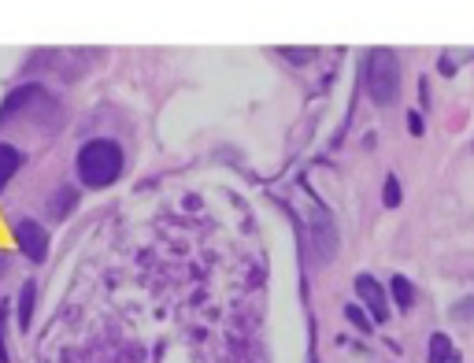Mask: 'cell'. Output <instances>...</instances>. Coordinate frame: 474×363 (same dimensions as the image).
<instances>
[{
	"mask_svg": "<svg viewBox=\"0 0 474 363\" xmlns=\"http://www.w3.org/2000/svg\"><path fill=\"white\" fill-rule=\"evenodd\" d=\"M123 174V149L108 137L86 141L78 149V178H82L86 189H104Z\"/></svg>",
	"mask_w": 474,
	"mask_h": 363,
	"instance_id": "6da1fadb",
	"label": "cell"
},
{
	"mask_svg": "<svg viewBox=\"0 0 474 363\" xmlns=\"http://www.w3.org/2000/svg\"><path fill=\"white\" fill-rule=\"evenodd\" d=\"M363 82H367L371 100L389 108L400 97V60L389 48H371L367 52V63H363Z\"/></svg>",
	"mask_w": 474,
	"mask_h": 363,
	"instance_id": "7a4b0ae2",
	"label": "cell"
},
{
	"mask_svg": "<svg viewBox=\"0 0 474 363\" xmlns=\"http://www.w3.org/2000/svg\"><path fill=\"white\" fill-rule=\"evenodd\" d=\"M15 245L34 259V263H41V259L48 256V233L41 223H34V219H22V223H15Z\"/></svg>",
	"mask_w": 474,
	"mask_h": 363,
	"instance_id": "3957f363",
	"label": "cell"
},
{
	"mask_svg": "<svg viewBox=\"0 0 474 363\" xmlns=\"http://www.w3.org/2000/svg\"><path fill=\"white\" fill-rule=\"evenodd\" d=\"M356 296L371 308V319L374 322H386L389 319V304H386V293H381V285L371 278V275H356Z\"/></svg>",
	"mask_w": 474,
	"mask_h": 363,
	"instance_id": "277c9868",
	"label": "cell"
},
{
	"mask_svg": "<svg viewBox=\"0 0 474 363\" xmlns=\"http://www.w3.org/2000/svg\"><path fill=\"white\" fill-rule=\"evenodd\" d=\"M311 249H315V256L323 259H334V252H337V230H334V223H330V215H315L311 219Z\"/></svg>",
	"mask_w": 474,
	"mask_h": 363,
	"instance_id": "5b68a950",
	"label": "cell"
},
{
	"mask_svg": "<svg viewBox=\"0 0 474 363\" xmlns=\"http://www.w3.org/2000/svg\"><path fill=\"white\" fill-rule=\"evenodd\" d=\"M426 363H459V352L452 348L449 334H430V348H426Z\"/></svg>",
	"mask_w": 474,
	"mask_h": 363,
	"instance_id": "8992f818",
	"label": "cell"
},
{
	"mask_svg": "<svg viewBox=\"0 0 474 363\" xmlns=\"http://www.w3.org/2000/svg\"><path fill=\"white\" fill-rule=\"evenodd\" d=\"M19 163H22V156H19V149H11V145H4L0 141V189L11 182V174L19 171Z\"/></svg>",
	"mask_w": 474,
	"mask_h": 363,
	"instance_id": "52a82bcc",
	"label": "cell"
},
{
	"mask_svg": "<svg viewBox=\"0 0 474 363\" xmlns=\"http://www.w3.org/2000/svg\"><path fill=\"white\" fill-rule=\"evenodd\" d=\"M34 296H37L34 282H26L22 293H19V327H22V330H30V319H34Z\"/></svg>",
	"mask_w": 474,
	"mask_h": 363,
	"instance_id": "ba28073f",
	"label": "cell"
},
{
	"mask_svg": "<svg viewBox=\"0 0 474 363\" xmlns=\"http://www.w3.org/2000/svg\"><path fill=\"white\" fill-rule=\"evenodd\" d=\"M389 289H393V301H397L400 308H412V301H415V289H412V282H407L404 275H393Z\"/></svg>",
	"mask_w": 474,
	"mask_h": 363,
	"instance_id": "9c48e42d",
	"label": "cell"
},
{
	"mask_svg": "<svg viewBox=\"0 0 474 363\" xmlns=\"http://www.w3.org/2000/svg\"><path fill=\"white\" fill-rule=\"evenodd\" d=\"M74 189H63V193H56V197H52V204H48V212L52 215H56V219H63V215H67L71 212V207H74Z\"/></svg>",
	"mask_w": 474,
	"mask_h": 363,
	"instance_id": "30bf717a",
	"label": "cell"
},
{
	"mask_svg": "<svg viewBox=\"0 0 474 363\" xmlns=\"http://www.w3.org/2000/svg\"><path fill=\"white\" fill-rule=\"evenodd\" d=\"M345 319L352 322V327H356V330L371 334V322H374V319H371V315H367V311H363L360 304H348V308H345Z\"/></svg>",
	"mask_w": 474,
	"mask_h": 363,
	"instance_id": "8fae6325",
	"label": "cell"
},
{
	"mask_svg": "<svg viewBox=\"0 0 474 363\" xmlns=\"http://www.w3.org/2000/svg\"><path fill=\"white\" fill-rule=\"evenodd\" d=\"M381 204H386V207H397L400 204V182L397 178H386V193H381Z\"/></svg>",
	"mask_w": 474,
	"mask_h": 363,
	"instance_id": "7c38bea8",
	"label": "cell"
},
{
	"mask_svg": "<svg viewBox=\"0 0 474 363\" xmlns=\"http://www.w3.org/2000/svg\"><path fill=\"white\" fill-rule=\"evenodd\" d=\"M452 319L459 322V319H474V296H463L456 308H452Z\"/></svg>",
	"mask_w": 474,
	"mask_h": 363,
	"instance_id": "4fadbf2b",
	"label": "cell"
},
{
	"mask_svg": "<svg viewBox=\"0 0 474 363\" xmlns=\"http://www.w3.org/2000/svg\"><path fill=\"white\" fill-rule=\"evenodd\" d=\"M282 56H285L289 63H308L315 52H311V48H282Z\"/></svg>",
	"mask_w": 474,
	"mask_h": 363,
	"instance_id": "5bb4252c",
	"label": "cell"
},
{
	"mask_svg": "<svg viewBox=\"0 0 474 363\" xmlns=\"http://www.w3.org/2000/svg\"><path fill=\"white\" fill-rule=\"evenodd\" d=\"M0 363H8V348H4V304H0Z\"/></svg>",
	"mask_w": 474,
	"mask_h": 363,
	"instance_id": "9a60e30c",
	"label": "cell"
},
{
	"mask_svg": "<svg viewBox=\"0 0 474 363\" xmlns=\"http://www.w3.org/2000/svg\"><path fill=\"white\" fill-rule=\"evenodd\" d=\"M407 126H412V134H423V119H419V111L407 115Z\"/></svg>",
	"mask_w": 474,
	"mask_h": 363,
	"instance_id": "2e32d148",
	"label": "cell"
},
{
	"mask_svg": "<svg viewBox=\"0 0 474 363\" xmlns=\"http://www.w3.org/2000/svg\"><path fill=\"white\" fill-rule=\"evenodd\" d=\"M441 74H456V71H452V60H449V56H441Z\"/></svg>",
	"mask_w": 474,
	"mask_h": 363,
	"instance_id": "e0dca14e",
	"label": "cell"
},
{
	"mask_svg": "<svg viewBox=\"0 0 474 363\" xmlns=\"http://www.w3.org/2000/svg\"><path fill=\"white\" fill-rule=\"evenodd\" d=\"M4 267H8V256H4V252H0V275H4Z\"/></svg>",
	"mask_w": 474,
	"mask_h": 363,
	"instance_id": "ac0fdd59",
	"label": "cell"
}]
</instances>
